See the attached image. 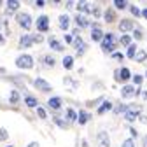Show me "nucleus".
Wrapping results in <instances>:
<instances>
[{"instance_id":"nucleus-1","label":"nucleus","mask_w":147,"mask_h":147,"mask_svg":"<svg viewBox=\"0 0 147 147\" xmlns=\"http://www.w3.org/2000/svg\"><path fill=\"white\" fill-rule=\"evenodd\" d=\"M116 47H117L116 35H114V33H107V35H103V39H102V51H103V53H112V54H114Z\"/></svg>"},{"instance_id":"nucleus-2","label":"nucleus","mask_w":147,"mask_h":147,"mask_svg":"<svg viewBox=\"0 0 147 147\" xmlns=\"http://www.w3.org/2000/svg\"><path fill=\"white\" fill-rule=\"evenodd\" d=\"M16 67L18 68H32L33 67V58L30 54H20L16 58Z\"/></svg>"},{"instance_id":"nucleus-3","label":"nucleus","mask_w":147,"mask_h":147,"mask_svg":"<svg viewBox=\"0 0 147 147\" xmlns=\"http://www.w3.org/2000/svg\"><path fill=\"white\" fill-rule=\"evenodd\" d=\"M16 21L20 23V26H23V30H30L32 28V16L28 12H20L16 16Z\"/></svg>"},{"instance_id":"nucleus-4","label":"nucleus","mask_w":147,"mask_h":147,"mask_svg":"<svg viewBox=\"0 0 147 147\" xmlns=\"http://www.w3.org/2000/svg\"><path fill=\"white\" fill-rule=\"evenodd\" d=\"M114 77H116V81H119V82H126V81H130L131 72H130V68L121 67V68H117V70L114 72Z\"/></svg>"},{"instance_id":"nucleus-5","label":"nucleus","mask_w":147,"mask_h":147,"mask_svg":"<svg viewBox=\"0 0 147 147\" xmlns=\"http://www.w3.org/2000/svg\"><path fill=\"white\" fill-rule=\"evenodd\" d=\"M35 26H37V30H39L40 33L47 32V30H49V16H46V14L39 16V18H37V23H35Z\"/></svg>"},{"instance_id":"nucleus-6","label":"nucleus","mask_w":147,"mask_h":147,"mask_svg":"<svg viewBox=\"0 0 147 147\" xmlns=\"http://www.w3.org/2000/svg\"><path fill=\"white\" fill-rule=\"evenodd\" d=\"M33 84H35V88L39 89V91H42V93H49V91L53 89V86H51L47 81L40 79V77H39V79H35V82H33Z\"/></svg>"},{"instance_id":"nucleus-7","label":"nucleus","mask_w":147,"mask_h":147,"mask_svg":"<svg viewBox=\"0 0 147 147\" xmlns=\"http://www.w3.org/2000/svg\"><path fill=\"white\" fill-rule=\"evenodd\" d=\"M91 39H93L95 42H102L103 39V32L98 25H93V32H91Z\"/></svg>"},{"instance_id":"nucleus-8","label":"nucleus","mask_w":147,"mask_h":147,"mask_svg":"<svg viewBox=\"0 0 147 147\" xmlns=\"http://www.w3.org/2000/svg\"><path fill=\"white\" fill-rule=\"evenodd\" d=\"M119 30H121V32H131V30H135L133 21H131V20H123V21L119 23Z\"/></svg>"},{"instance_id":"nucleus-9","label":"nucleus","mask_w":147,"mask_h":147,"mask_svg":"<svg viewBox=\"0 0 147 147\" xmlns=\"http://www.w3.org/2000/svg\"><path fill=\"white\" fill-rule=\"evenodd\" d=\"M53 121L56 123V124H58L60 128H63V130H67V128L70 126V123H68L67 119H63V117H61L60 114H54V116H53Z\"/></svg>"},{"instance_id":"nucleus-10","label":"nucleus","mask_w":147,"mask_h":147,"mask_svg":"<svg viewBox=\"0 0 147 147\" xmlns=\"http://www.w3.org/2000/svg\"><path fill=\"white\" fill-rule=\"evenodd\" d=\"M49 47L51 49H54V51H58V53H61L65 47H63V44L58 40V39H54V37H51V39H49Z\"/></svg>"},{"instance_id":"nucleus-11","label":"nucleus","mask_w":147,"mask_h":147,"mask_svg":"<svg viewBox=\"0 0 147 147\" xmlns=\"http://www.w3.org/2000/svg\"><path fill=\"white\" fill-rule=\"evenodd\" d=\"M47 105H49L53 110H58V109L61 107V98H60V96H51V98L47 100Z\"/></svg>"},{"instance_id":"nucleus-12","label":"nucleus","mask_w":147,"mask_h":147,"mask_svg":"<svg viewBox=\"0 0 147 147\" xmlns=\"http://www.w3.org/2000/svg\"><path fill=\"white\" fill-rule=\"evenodd\" d=\"M98 144L102 147H110V138H109V135L105 131H100L98 133Z\"/></svg>"},{"instance_id":"nucleus-13","label":"nucleus","mask_w":147,"mask_h":147,"mask_svg":"<svg viewBox=\"0 0 147 147\" xmlns=\"http://www.w3.org/2000/svg\"><path fill=\"white\" fill-rule=\"evenodd\" d=\"M135 93H137L135 86H123V89H121V95H123L124 98H130V96H133Z\"/></svg>"},{"instance_id":"nucleus-14","label":"nucleus","mask_w":147,"mask_h":147,"mask_svg":"<svg viewBox=\"0 0 147 147\" xmlns=\"http://www.w3.org/2000/svg\"><path fill=\"white\" fill-rule=\"evenodd\" d=\"M74 21H76V25H77L79 28H86V26H89V21L86 20L82 14H77L76 18H74Z\"/></svg>"},{"instance_id":"nucleus-15","label":"nucleus","mask_w":147,"mask_h":147,"mask_svg":"<svg viewBox=\"0 0 147 147\" xmlns=\"http://www.w3.org/2000/svg\"><path fill=\"white\" fill-rule=\"evenodd\" d=\"M58 23H60V28H61V30H68V25H70L68 14H61V16L58 18Z\"/></svg>"},{"instance_id":"nucleus-16","label":"nucleus","mask_w":147,"mask_h":147,"mask_svg":"<svg viewBox=\"0 0 147 147\" xmlns=\"http://www.w3.org/2000/svg\"><path fill=\"white\" fill-rule=\"evenodd\" d=\"M103 18H105V21H107V23H114V21H116V11L109 7V9L103 12Z\"/></svg>"},{"instance_id":"nucleus-17","label":"nucleus","mask_w":147,"mask_h":147,"mask_svg":"<svg viewBox=\"0 0 147 147\" xmlns=\"http://www.w3.org/2000/svg\"><path fill=\"white\" fill-rule=\"evenodd\" d=\"M33 40H32V35H23L20 39V47H32Z\"/></svg>"},{"instance_id":"nucleus-18","label":"nucleus","mask_w":147,"mask_h":147,"mask_svg":"<svg viewBox=\"0 0 147 147\" xmlns=\"http://www.w3.org/2000/svg\"><path fill=\"white\" fill-rule=\"evenodd\" d=\"M89 117H91L89 112H86V110H81L79 116H77V121H79V124H86V123L89 121Z\"/></svg>"},{"instance_id":"nucleus-19","label":"nucleus","mask_w":147,"mask_h":147,"mask_svg":"<svg viewBox=\"0 0 147 147\" xmlns=\"http://www.w3.org/2000/svg\"><path fill=\"white\" fill-rule=\"evenodd\" d=\"M67 121L68 123H74V121H77V112H76V110H74V109H67Z\"/></svg>"},{"instance_id":"nucleus-20","label":"nucleus","mask_w":147,"mask_h":147,"mask_svg":"<svg viewBox=\"0 0 147 147\" xmlns=\"http://www.w3.org/2000/svg\"><path fill=\"white\" fill-rule=\"evenodd\" d=\"M137 63H144L145 60H147V53L145 51H137V54H135V58H133Z\"/></svg>"},{"instance_id":"nucleus-21","label":"nucleus","mask_w":147,"mask_h":147,"mask_svg":"<svg viewBox=\"0 0 147 147\" xmlns=\"http://www.w3.org/2000/svg\"><path fill=\"white\" fill-rule=\"evenodd\" d=\"M110 109H112V103H110V102H103V103L100 105V109H98V114L103 116L107 110H110Z\"/></svg>"},{"instance_id":"nucleus-22","label":"nucleus","mask_w":147,"mask_h":147,"mask_svg":"<svg viewBox=\"0 0 147 147\" xmlns=\"http://www.w3.org/2000/svg\"><path fill=\"white\" fill-rule=\"evenodd\" d=\"M18 9H20V2H18V0H11V2H7V12L18 11Z\"/></svg>"},{"instance_id":"nucleus-23","label":"nucleus","mask_w":147,"mask_h":147,"mask_svg":"<svg viewBox=\"0 0 147 147\" xmlns=\"http://www.w3.org/2000/svg\"><path fill=\"white\" fill-rule=\"evenodd\" d=\"M26 105L30 107V109H37L39 107V102H37V98H33V96H26Z\"/></svg>"},{"instance_id":"nucleus-24","label":"nucleus","mask_w":147,"mask_h":147,"mask_svg":"<svg viewBox=\"0 0 147 147\" xmlns=\"http://www.w3.org/2000/svg\"><path fill=\"white\" fill-rule=\"evenodd\" d=\"M63 82H65V84H68L72 89H77V88H79V82H77V81H74L72 77H65V79H63Z\"/></svg>"},{"instance_id":"nucleus-25","label":"nucleus","mask_w":147,"mask_h":147,"mask_svg":"<svg viewBox=\"0 0 147 147\" xmlns=\"http://www.w3.org/2000/svg\"><path fill=\"white\" fill-rule=\"evenodd\" d=\"M124 117H126V121H130V123H133L137 117H138V114L137 112H133V110H126V114H124Z\"/></svg>"},{"instance_id":"nucleus-26","label":"nucleus","mask_w":147,"mask_h":147,"mask_svg":"<svg viewBox=\"0 0 147 147\" xmlns=\"http://www.w3.org/2000/svg\"><path fill=\"white\" fill-rule=\"evenodd\" d=\"M9 102H11L12 105H16L18 102H20V93H18V91H11V95H9Z\"/></svg>"},{"instance_id":"nucleus-27","label":"nucleus","mask_w":147,"mask_h":147,"mask_svg":"<svg viewBox=\"0 0 147 147\" xmlns=\"http://www.w3.org/2000/svg\"><path fill=\"white\" fill-rule=\"evenodd\" d=\"M63 67L65 68H72L74 67V56H65L63 58Z\"/></svg>"},{"instance_id":"nucleus-28","label":"nucleus","mask_w":147,"mask_h":147,"mask_svg":"<svg viewBox=\"0 0 147 147\" xmlns=\"http://www.w3.org/2000/svg\"><path fill=\"white\" fill-rule=\"evenodd\" d=\"M114 7L123 11V9H126V7H128V4L124 2V0H114Z\"/></svg>"},{"instance_id":"nucleus-29","label":"nucleus","mask_w":147,"mask_h":147,"mask_svg":"<svg viewBox=\"0 0 147 147\" xmlns=\"http://www.w3.org/2000/svg\"><path fill=\"white\" fill-rule=\"evenodd\" d=\"M44 63H46V65H49V67H54L56 60H54V58L51 56V54H46V56H44Z\"/></svg>"},{"instance_id":"nucleus-30","label":"nucleus","mask_w":147,"mask_h":147,"mask_svg":"<svg viewBox=\"0 0 147 147\" xmlns=\"http://www.w3.org/2000/svg\"><path fill=\"white\" fill-rule=\"evenodd\" d=\"M135 54H137V46L130 44V47H128V58H135Z\"/></svg>"},{"instance_id":"nucleus-31","label":"nucleus","mask_w":147,"mask_h":147,"mask_svg":"<svg viewBox=\"0 0 147 147\" xmlns=\"http://www.w3.org/2000/svg\"><path fill=\"white\" fill-rule=\"evenodd\" d=\"M32 40H33V44H40V42L44 40V37H42L40 33H33V35H32Z\"/></svg>"},{"instance_id":"nucleus-32","label":"nucleus","mask_w":147,"mask_h":147,"mask_svg":"<svg viewBox=\"0 0 147 147\" xmlns=\"http://www.w3.org/2000/svg\"><path fill=\"white\" fill-rule=\"evenodd\" d=\"M130 42H131V37L130 35H123L121 37V46H128V47H130Z\"/></svg>"},{"instance_id":"nucleus-33","label":"nucleus","mask_w":147,"mask_h":147,"mask_svg":"<svg viewBox=\"0 0 147 147\" xmlns=\"http://www.w3.org/2000/svg\"><path fill=\"white\" fill-rule=\"evenodd\" d=\"M37 116H39L40 119H46V117H47V112H46L42 107H37Z\"/></svg>"},{"instance_id":"nucleus-34","label":"nucleus","mask_w":147,"mask_h":147,"mask_svg":"<svg viewBox=\"0 0 147 147\" xmlns=\"http://www.w3.org/2000/svg\"><path fill=\"white\" fill-rule=\"evenodd\" d=\"M121 147H135V140H133V138H126Z\"/></svg>"},{"instance_id":"nucleus-35","label":"nucleus","mask_w":147,"mask_h":147,"mask_svg":"<svg viewBox=\"0 0 147 147\" xmlns=\"http://www.w3.org/2000/svg\"><path fill=\"white\" fill-rule=\"evenodd\" d=\"M126 110H128V107H126V105H117V107L114 109V112H116V114H121V112H124V114H126Z\"/></svg>"},{"instance_id":"nucleus-36","label":"nucleus","mask_w":147,"mask_h":147,"mask_svg":"<svg viewBox=\"0 0 147 147\" xmlns=\"http://www.w3.org/2000/svg\"><path fill=\"white\" fill-rule=\"evenodd\" d=\"M133 37H135V39H137V40H140V39H142V37H144V33H142V30H140V28H135V30H133Z\"/></svg>"},{"instance_id":"nucleus-37","label":"nucleus","mask_w":147,"mask_h":147,"mask_svg":"<svg viewBox=\"0 0 147 147\" xmlns=\"http://www.w3.org/2000/svg\"><path fill=\"white\" fill-rule=\"evenodd\" d=\"M105 100L103 98H96V100H91V102H88V107H95V105H98V103H103Z\"/></svg>"},{"instance_id":"nucleus-38","label":"nucleus","mask_w":147,"mask_h":147,"mask_svg":"<svg viewBox=\"0 0 147 147\" xmlns=\"http://www.w3.org/2000/svg\"><path fill=\"white\" fill-rule=\"evenodd\" d=\"M130 11H131V14H133V16H142V11H140L137 5H131V7H130Z\"/></svg>"},{"instance_id":"nucleus-39","label":"nucleus","mask_w":147,"mask_h":147,"mask_svg":"<svg viewBox=\"0 0 147 147\" xmlns=\"http://www.w3.org/2000/svg\"><path fill=\"white\" fill-rule=\"evenodd\" d=\"M9 135H7V130L5 128H0V140H7Z\"/></svg>"},{"instance_id":"nucleus-40","label":"nucleus","mask_w":147,"mask_h":147,"mask_svg":"<svg viewBox=\"0 0 147 147\" xmlns=\"http://www.w3.org/2000/svg\"><path fill=\"white\" fill-rule=\"evenodd\" d=\"M133 82H135L137 86H140V84L144 82V77H142V76H133Z\"/></svg>"},{"instance_id":"nucleus-41","label":"nucleus","mask_w":147,"mask_h":147,"mask_svg":"<svg viewBox=\"0 0 147 147\" xmlns=\"http://www.w3.org/2000/svg\"><path fill=\"white\" fill-rule=\"evenodd\" d=\"M91 16H93V18H100V9H98V7H95V9H93V12H91Z\"/></svg>"},{"instance_id":"nucleus-42","label":"nucleus","mask_w":147,"mask_h":147,"mask_svg":"<svg viewBox=\"0 0 147 147\" xmlns=\"http://www.w3.org/2000/svg\"><path fill=\"white\" fill-rule=\"evenodd\" d=\"M112 58H114V60H123L124 56H123L121 53H114V54H112Z\"/></svg>"},{"instance_id":"nucleus-43","label":"nucleus","mask_w":147,"mask_h":147,"mask_svg":"<svg viewBox=\"0 0 147 147\" xmlns=\"http://www.w3.org/2000/svg\"><path fill=\"white\" fill-rule=\"evenodd\" d=\"M35 4H37V7H44V5H46V2H44V0H37Z\"/></svg>"},{"instance_id":"nucleus-44","label":"nucleus","mask_w":147,"mask_h":147,"mask_svg":"<svg viewBox=\"0 0 147 147\" xmlns=\"http://www.w3.org/2000/svg\"><path fill=\"white\" fill-rule=\"evenodd\" d=\"M65 40H67L68 44H70V42L74 44V39H72V35H65Z\"/></svg>"},{"instance_id":"nucleus-45","label":"nucleus","mask_w":147,"mask_h":147,"mask_svg":"<svg viewBox=\"0 0 147 147\" xmlns=\"http://www.w3.org/2000/svg\"><path fill=\"white\" fill-rule=\"evenodd\" d=\"M28 147H40V145H39V142H30Z\"/></svg>"},{"instance_id":"nucleus-46","label":"nucleus","mask_w":147,"mask_h":147,"mask_svg":"<svg viewBox=\"0 0 147 147\" xmlns=\"http://www.w3.org/2000/svg\"><path fill=\"white\" fill-rule=\"evenodd\" d=\"M4 42H5V39H4V35H2V33H0V46H2Z\"/></svg>"},{"instance_id":"nucleus-47","label":"nucleus","mask_w":147,"mask_h":147,"mask_svg":"<svg viewBox=\"0 0 147 147\" xmlns=\"http://www.w3.org/2000/svg\"><path fill=\"white\" fill-rule=\"evenodd\" d=\"M142 18H145V20H147V9H144V11H142Z\"/></svg>"},{"instance_id":"nucleus-48","label":"nucleus","mask_w":147,"mask_h":147,"mask_svg":"<svg viewBox=\"0 0 147 147\" xmlns=\"http://www.w3.org/2000/svg\"><path fill=\"white\" fill-rule=\"evenodd\" d=\"M142 98H145V100H147V89H145L144 93H142Z\"/></svg>"},{"instance_id":"nucleus-49","label":"nucleus","mask_w":147,"mask_h":147,"mask_svg":"<svg viewBox=\"0 0 147 147\" xmlns=\"http://www.w3.org/2000/svg\"><path fill=\"white\" fill-rule=\"evenodd\" d=\"M144 147H147V137H144Z\"/></svg>"},{"instance_id":"nucleus-50","label":"nucleus","mask_w":147,"mask_h":147,"mask_svg":"<svg viewBox=\"0 0 147 147\" xmlns=\"http://www.w3.org/2000/svg\"><path fill=\"white\" fill-rule=\"evenodd\" d=\"M5 147H12V145H5Z\"/></svg>"},{"instance_id":"nucleus-51","label":"nucleus","mask_w":147,"mask_h":147,"mask_svg":"<svg viewBox=\"0 0 147 147\" xmlns=\"http://www.w3.org/2000/svg\"><path fill=\"white\" fill-rule=\"evenodd\" d=\"M0 5H2V2H0Z\"/></svg>"},{"instance_id":"nucleus-52","label":"nucleus","mask_w":147,"mask_h":147,"mask_svg":"<svg viewBox=\"0 0 147 147\" xmlns=\"http://www.w3.org/2000/svg\"><path fill=\"white\" fill-rule=\"evenodd\" d=\"M145 77H147V74H145Z\"/></svg>"}]
</instances>
